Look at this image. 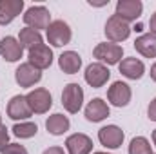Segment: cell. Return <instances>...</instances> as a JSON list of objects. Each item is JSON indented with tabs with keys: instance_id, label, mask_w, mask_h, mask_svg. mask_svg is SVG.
Wrapping results in <instances>:
<instances>
[{
	"instance_id": "cell-1",
	"label": "cell",
	"mask_w": 156,
	"mask_h": 154,
	"mask_svg": "<svg viewBox=\"0 0 156 154\" xmlns=\"http://www.w3.org/2000/svg\"><path fill=\"white\" fill-rule=\"evenodd\" d=\"M82 102H83V89L78 83H67L64 87V93H62L64 109L71 114H76L82 109Z\"/></svg>"
},
{
	"instance_id": "cell-2",
	"label": "cell",
	"mask_w": 156,
	"mask_h": 154,
	"mask_svg": "<svg viewBox=\"0 0 156 154\" xmlns=\"http://www.w3.org/2000/svg\"><path fill=\"white\" fill-rule=\"evenodd\" d=\"M24 22L27 24V27L38 31V29H47L51 24V13L47 7L44 5H33L26 11L24 15Z\"/></svg>"
},
{
	"instance_id": "cell-3",
	"label": "cell",
	"mask_w": 156,
	"mask_h": 154,
	"mask_svg": "<svg viewBox=\"0 0 156 154\" xmlns=\"http://www.w3.org/2000/svg\"><path fill=\"white\" fill-rule=\"evenodd\" d=\"M71 37H73L71 27H69L64 20H55V22H51L49 27H47V40H49V44L55 45V47H62V45L69 44V42H71Z\"/></svg>"
},
{
	"instance_id": "cell-4",
	"label": "cell",
	"mask_w": 156,
	"mask_h": 154,
	"mask_svg": "<svg viewBox=\"0 0 156 154\" xmlns=\"http://www.w3.org/2000/svg\"><path fill=\"white\" fill-rule=\"evenodd\" d=\"M122 54H123V49L122 45L118 44H98L93 51V56L107 65H115V64H120L122 60Z\"/></svg>"
},
{
	"instance_id": "cell-5",
	"label": "cell",
	"mask_w": 156,
	"mask_h": 154,
	"mask_svg": "<svg viewBox=\"0 0 156 154\" xmlns=\"http://www.w3.org/2000/svg\"><path fill=\"white\" fill-rule=\"evenodd\" d=\"M26 98H27V103H29V107H31V111H33L35 114H44V113H47V111L51 109V105H53L51 93H49L47 89H44V87H38V89L31 91Z\"/></svg>"
},
{
	"instance_id": "cell-6",
	"label": "cell",
	"mask_w": 156,
	"mask_h": 154,
	"mask_svg": "<svg viewBox=\"0 0 156 154\" xmlns=\"http://www.w3.org/2000/svg\"><path fill=\"white\" fill-rule=\"evenodd\" d=\"M129 35H131V27L120 16L113 15L105 22V37L111 40V42H123V40L129 38Z\"/></svg>"
},
{
	"instance_id": "cell-7",
	"label": "cell",
	"mask_w": 156,
	"mask_h": 154,
	"mask_svg": "<svg viewBox=\"0 0 156 154\" xmlns=\"http://www.w3.org/2000/svg\"><path fill=\"white\" fill-rule=\"evenodd\" d=\"M142 11H144V4H142L140 0H118L116 13H115V15L129 24V22L140 18Z\"/></svg>"
},
{
	"instance_id": "cell-8",
	"label": "cell",
	"mask_w": 156,
	"mask_h": 154,
	"mask_svg": "<svg viewBox=\"0 0 156 154\" xmlns=\"http://www.w3.org/2000/svg\"><path fill=\"white\" fill-rule=\"evenodd\" d=\"M98 140L107 149H118L123 143V131L118 125H107L98 131Z\"/></svg>"
},
{
	"instance_id": "cell-9",
	"label": "cell",
	"mask_w": 156,
	"mask_h": 154,
	"mask_svg": "<svg viewBox=\"0 0 156 154\" xmlns=\"http://www.w3.org/2000/svg\"><path fill=\"white\" fill-rule=\"evenodd\" d=\"M109 78H111V71H109L104 64H100V62H98V64H91V65L85 69V82H87L91 87H94V89L104 87Z\"/></svg>"
},
{
	"instance_id": "cell-10",
	"label": "cell",
	"mask_w": 156,
	"mask_h": 154,
	"mask_svg": "<svg viewBox=\"0 0 156 154\" xmlns=\"http://www.w3.org/2000/svg\"><path fill=\"white\" fill-rule=\"evenodd\" d=\"M15 80H16V83L20 87H31V85L38 83L40 80H42V71L27 62V64H22L15 71Z\"/></svg>"
},
{
	"instance_id": "cell-11",
	"label": "cell",
	"mask_w": 156,
	"mask_h": 154,
	"mask_svg": "<svg viewBox=\"0 0 156 154\" xmlns=\"http://www.w3.org/2000/svg\"><path fill=\"white\" fill-rule=\"evenodd\" d=\"M29 64L31 65H35L37 69H47V67H51V64H53V51H51V47H47L45 44H40L37 47H33V49H29Z\"/></svg>"
},
{
	"instance_id": "cell-12",
	"label": "cell",
	"mask_w": 156,
	"mask_h": 154,
	"mask_svg": "<svg viewBox=\"0 0 156 154\" xmlns=\"http://www.w3.org/2000/svg\"><path fill=\"white\" fill-rule=\"evenodd\" d=\"M31 114H33V111H31L26 96L16 94V96H13L9 100V103H7V116L11 120H26Z\"/></svg>"
},
{
	"instance_id": "cell-13",
	"label": "cell",
	"mask_w": 156,
	"mask_h": 154,
	"mask_svg": "<svg viewBox=\"0 0 156 154\" xmlns=\"http://www.w3.org/2000/svg\"><path fill=\"white\" fill-rule=\"evenodd\" d=\"M107 98L115 107H125L131 102V87L123 82H115L107 91Z\"/></svg>"
},
{
	"instance_id": "cell-14",
	"label": "cell",
	"mask_w": 156,
	"mask_h": 154,
	"mask_svg": "<svg viewBox=\"0 0 156 154\" xmlns=\"http://www.w3.org/2000/svg\"><path fill=\"white\" fill-rule=\"evenodd\" d=\"M66 147L69 154H89L93 151V140L87 134L76 132L66 140Z\"/></svg>"
},
{
	"instance_id": "cell-15",
	"label": "cell",
	"mask_w": 156,
	"mask_h": 154,
	"mask_svg": "<svg viewBox=\"0 0 156 154\" xmlns=\"http://www.w3.org/2000/svg\"><path fill=\"white\" fill-rule=\"evenodd\" d=\"M24 9V0H0V26L11 24Z\"/></svg>"
},
{
	"instance_id": "cell-16",
	"label": "cell",
	"mask_w": 156,
	"mask_h": 154,
	"mask_svg": "<svg viewBox=\"0 0 156 154\" xmlns=\"http://www.w3.org/2000/svg\"><path fill=\"white\" fill-rule=\"evenodd\" d=\"M24 47L20 45V42L15 37H5L0 42V56L7 62H16L22 58Z\"/></svg>"
},
{
	"instance_id": "cell-17",
	"label": "cell",
	"mask_w": 156,
	"mask_h": 154,
	"mask_svg": "<svg viewBox=\"0 0 156 154\" xmlns=\"http://www.w3.org/2000/svg\"><path fill=\"white\" fill-rule=\"evenodd\" d=\"M120 73L129 80H140L145 73V65L142 60L131 56V58H125L120 62Z\"/></svg>"
},
{
	"instance_id": "cell-18",
	"label": "cell",
	"mask_w": 156,
	"mask_h": 154,
	"mask_svg": "<svg viewBox=\"0 0 156 154\" xmlns=\"http://www.w3.org/2000/svg\"><path fill=\"white\" fill-rule=\"evenodd\" d=\"M109 116V105L102 100V98H94L87 103L85 107V118L93 123H98L102 120H105Z\"/></svg>"
},
{
	"instance_id": "cell-19",
	"label": "cell",
	"mask_w": 156,
	"mask_h": 154,
	"mask_svg": "<svg viewBox=\"0 0 156 154\" xmlns=\"http://www.w3.org/2000/svg\"><path fill=\"white\" fill-rule=\"evenodd\" d=\"M58 65L66 75H75L82 67V58L75 51H66L58 56Z\"/></svg>"
},
{
	"instance_id": "cell-20",
	"label": "cell",
	"mask_w": 156,
	"mask_h": 154,
	"mask_svg": "<svg viewBox=\"0 0 156 154\" xmlns=\"http://www.w3.org/2000/svg\"><path fill=\"white\" fill-rule=\"evenodd\" d=\"M134 49L145 56V58H156V37L147 33L134 40Z\"/></svg>"
},
{
	"instance_id": "cell-21",
	"label": "cell",
	"mask_w": 156,
	"mask_h": 154,
	"mask_svg": "<svg viewBox=\"0 0 156 154\" xmlns=\"http://www.w3.org/2000/svg\"><path fill=\"white\" fill-rule=\"evenodd\" d=\"M69 118L64 114H60V113H56V114L49 116L47 120H45V129L49 131V134H53V136H62L64 132H67L69 131Z\"/></svg>"
},
{
	"instance_id": "cell-22",
	"label": "cell",
	"mask_w": 156,
	"mask_h": 154,
	"mask_svg": "<svg viewBox=\"0 0 156 154\" xmlns=\"http://www.w3.org/2000/svg\"><path fill=\"white\" fill-rule=\"evenodd\" d=\"M18 42H20L22 47H26V49H33V47H37V45L42 44V35H40L38 31L31 29V27H26V29L20 31V35H18Z\"/></svg>"
},
{
	"instance_id": "cell-23",
	"label": "cell",
	"mask_w": 156,
	"mask_h": 154,
	"mask_svg": "<svg viewBox=\"0 0 156 154\" xmlns=\"http://www.w3.org/2000/svg\"><path fill=\"white\" fill-rule=\"evenodd\" d=\"M11 131L16 138H33L38 132V127L33 121H24V123H16Z\"/></svg>"
},
{
	"instance_id": "cell-24",
	"label": "cell",
	"mask_w": 156,
	"mask_h": 154,
	"mask_svg": "<svg viewBox=\"0 0 156 154\" xmlns=\"http://www.w3.org/2000/svg\"><path fill=\"white\" fill-rule=\"evenodd\" d=\"M129 154H153L151 143L144 136H136V138H133V142L129 145Z\"/></svg>"
},
{
	"instance_id": "cell-25",
	"label": "cell",
	"mask_w": 156,
	"mask_h": 154,
	"mask_svg": "<svg viewBox=\"0 0 156 154\" xmlns=\"http://www.w3.org/2000/svg\"><path fill=\"white\" fill-rule=\"evenodd\" d=\"M2 154H29V152H27V149H26L24 145H20V143H9V145L2 151Z\"/></svg>"
},
{
	"instance_id": "cell-26",
	"label": "cell",
	"mask_w": 156,
	"mask_h": 154,
	"mask_svg": "<svg viewBox=\"0 0 156 154\" xmlns=\"http://www.w3.org/2000/svg\"><path fill=\"white\" fill-rule=\"evenodd\" d=\"M7 142H9V132H7L5 125H0V152L9 145Z\"/></svg>"
},
{
	"instance_id": "cell-27",
	"label": "cell",
	"mask_w": 156,
	"mask_h": 154,
	"mask_svg": "<svg viewBox=\"0 0 156 154\" xmlns=\"http://www.w3.org/2000/svg\"><path fill=\"white\" fill-rule=\"evenodd\" d=\"M147 114H149V120H151V121H156V98L151 102V103H149Z\"/></svg>"
},
{
	"instance_id": "cell-28",
	"label": "cell",
	"mask_w": 156,
	"mask_h": 154,
	"mask_svg": "<svg viewBox=\"0 0 156 154\" xmlns=\"http://www.w3.org/2000/svg\"><path fill=\"white\" fill-rule=\"evenodd\" d=\"M44 154H66V152H64L62 147H49V149L44 151Z\"/></svg>"
},
{
	"instance_id": "cell-29",
	"label": "cell",
	"mask_w": 156,
	"mask_h": 154,
	"mask_svg": "<svg viewBox=\"0 0 156 154\" xmlns=\"http://www.w3.org/2000/svg\"><path fill=\"white\" fill-rule=\"evenodd\" d=\"M149 27H151V35L156 37V11L153 13V16H151V20H149Z\"/></svg>"
},
{
	"instance_id": "cell-30",
	"label": "cell",
	"mask_w": 156,
	"mask_h": 154,
	"mask_svg": "<svg viewBox=\"0 0 156 154\" xmlns=\"http://www.w3.org/2000/svg\"><path fill=\"white\" fill-rule=\"evenodd\" d=\"M151 78H153V80L156 82V62L153 64V65H151Z\"/></svg>"
},
{
	"instance_id": "cell-31",
	"label": "cell",
	"mask_w": 156,
	"mask_h": 154,
	"mask_svg": "<svg viewBox=\"0 0 156 154\" xmlns=\"http://www.w3.org/2000/svg\"><path fill=\"white\" fill-rule=\"evenodd\" d=\"M153 142H154V145H156V129L153 131Z\"/></svg>"
},
{
	"instance_id": "cell-32",
	"label": "cell",
	"mask_w": 156,
	"mask_h": 154,
	"mask_svg": "<svg viewBox=\"0 0 156 154\" xmlns=\"http://www.w3.org/2000/svg\"><path fill=\"white\" fill-rule=\"evenodd\" d=\"M93 154H107V152H93Z\"/></svg>"
},
{
	"instance_id": "cell-33",
	"label": "cell",
	"mask_w": 156,
	"mask_h": 154,
	"mask_svg": "<svg viewBox=\"0 0 156 154\" xmlns=\"http://www.w3.org/2000/svg\"><path fill=\"white\" fill-rule=\"evenodd\" d=\"M0 125H2V123H0Z\"/></svg>"
}]
</instances>
